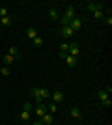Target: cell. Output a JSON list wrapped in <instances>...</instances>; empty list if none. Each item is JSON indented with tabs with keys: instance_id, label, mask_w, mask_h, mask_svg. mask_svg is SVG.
<instances>
[{
	"instance_id": "11",
	"label": "cell",
	"mask_w": 112,
	"mask_h": 125,
	"mask_svg": "<svg viewBox=\"0 0 112 125\" xmlns=\"http://www.w3.org/2000/svg\"><path fill=\"white\" fill-rule=\"evenodd\" d=\"M13 24V17H4V19H0V26H4V28H8V26Z\"/></svg>"
},
{
	"instance_id": "19",
	"label": "cell",
	"mask_w": 112,
	"mask_h": 125,
	"mask_svg": "<svg viewBox=\"0 0 112 125\" xmlns=\"http://www.w3.org/2000/svg\"><path fill=\"white\" fill-rule=\"evenodd\" d=\"M56 108H58V104H56V103H49V106H47V112L54 114V112H56Z\"/></svg>"
},
{
	"instance_id": "12",
	"label": "cell",
	"mask_w": 112,
	"mask_h": 125,
	"mask_svg": "<svg viewBox=\"0 0 112 125\" xmlns=\"http://www.w3.org/2000/svg\"><path fill=\"white\" fill-rule=\"evenodd\" d=\"M108 92H105V90H101L99 94H97V97H99V103H105V101H110V97H108Z\"/></svg>"
},
{
	"instance_id": "24",
	"label": "cell",
	"mask_w": 112,
	"mask_h": 125,
	"mask_svg": "<svg viewBox=\"0 0 112 125\" xmlns=\"http://www.w3.org/2000/svg\"><path fill=\"white\" fill-rule=\"evenodd\" d=\"M67 49H69V43H62L60 45V52H65Z\"/></svg>"
},
{
	"instance_id": "6",
	"label": "cell",
	"mask_w": 112,
	"mask_h": 125,
	"mask_svg": "<svg viewBox=\"0 0 112 125\" xmlns=\"http://www.w3.org/2000/svg\"><path fill=\"white\" fill-rule=\"evenodd\" d=\"M62 60H65V63L69 65V67H75L77 65V62H79V58H75V56H69V54H65Z\"/></svg>"
},
{
	"instance_id": "7",
	"label": "cell",
	"mask_w": 112,
	"mask_h": 125,
	"mask_svg": "<svg viewBox=\"0 0 112 125\" xmlns=\"http://www.w3.org/2000/svg\"><path fill=\"white\" fill-rule=\"evenodd\" d=\"M69 56H75V58H79V45L77 43H69Z\"/></svg>"
},
{
	"instance_id": "20",
	"label": "cell",
	"mask_w": 112,
	"mask_h": 125,
	"mask_svg": "<svg viewBox=\"0 0 112 125\" xmlns=\"http://www.w3.org/2000/svg\"><path fill=\"white\" fill-rule=\"evenodd\" d=\"M15 60H17V58L10 56V54H4V63H8V65H10V63H13Z\"/></svg>"
},
{
	"instance_id": "23",
	"label": "cell",
	"mask_w": 112,
	"mask_h": 125,
	"mask_svg": "<svg viewBox=\"0 0 112 125\" xmlns=\"http://www.w3.org/2000/svg\"><path fill=\"white\" fill-rule=\"evenodd\" d=\"M10 73H11V69H10V67H2V69H0V75H4V77H8Z\"/></svg>"
},
{
	"instance_id": "10",
	"label": "cell",
	"mask_w": 112,
	"mask_h": 125,
	"mask_svg": "<svg viewBox=\"0 0 112 125\" xmlns=\"http://www.w3.org/2000/svg\"><path fill=\"white\" fill-rule=\"evenodd\" d=\"M37 97H39V101L47 99V97H51V94H49L47 88H39V92H37Z\"/></svg>"
},
{
	"instance_id": "1",
	"label": "cell",
	"mask_w": 112,
	"mask_h": 125,
	"mask_svg": "<svg viewBox=\"0 0 112 125\" xmlns=\"http://www.w3.org/2000/svg\"><path fill=\"white\" fill-rule=\"evenodd\" d=\"M86 10L88 11H92V13H93V11H97V10H105V4H103V2H88V4L84 6Z\"/></svg>"
},
{
	"instance_id": "17",
	"label": "cell",
	"mask_w": 112,
	"mask_h": 125,
	"mask_svg": "<svg viewBox=\"0 0 112 125\" xmlns=\"http://www.w3.org/2000/svg\"><path fill=\"white\" fill-rule=\"evenodd\" d=\"M8 54H10V56H13V58H17V56H19V49H17L15 45H11V47L8 49Z\"/></svg>"
},
{
	"instance_id": "4",
	"label": "cell",
	"mask_w": 112,
	"mask_h": 125,
	"mask_svg": "<svg viewBox=\"0 0 112 125\" xmlns=\"http://www.w3.org/2000/svg\"><path fill=\"white\" fill-rule=\"evenodd\" d=\"M64 17H65L69 22H71V19H75V17H77V10H75V6H69V8H67V11H65Z\"/></svg>"
},
{
	"instance_id": "18",
	"label": "cell",
	"mask_w": 112,
	"mask_h": 125,
	"mask_svg": "<svg viewBox=\"0 0 112 125\" xmlns=\"http://www.w3.org/2000/svg\"><path fill=\"white\" fill-rule=\"evenodd\" d=\"M34 41V45H36V47H43V43H45V39H43L41 36H37L36 39H32Z\"/></svg>"
},
{
	"instance_id": "21",
	"label": "cell",
	"mask_w": 112,
	"mask_h": 125,
	"mask_svg": "<svg viewBox=\"0 0 112 125\" xmlns=\"http://www.w3.org/2000/svg\"><path fill=\"white\" fill-rule=\"evenodd\" d=\"M93 19H97V21H101V19H105V15H103V11H101V10L93 11Z\"/></svg>"
},
{
	"instance_id": "5",
	"label": "cell",
	"mask_w": 112,
	"mask_h": 125,
	"mask_svg": "<svg viewBox=\"0 0 112 125\" xmlns=\"http://www.w3.org/2000/svg\"><path fill=\"white\" fill-rule=\"evenodd\" d=\"M51 97H52V103H56V104H58V103H64V94H62L60 90H56Z\"/></svg>"
},
{
	"instance_id": "27",
	"label": "cell",
	"mask_w": 112,
	"mask_h": 125,
	"mask_svg": "<svg viewBox=\"0 0 112 125\" xmlns=\"http://www.w3.org/2000/svg\"><path fill=\"white\" fill-rule=\"evenodd\" d=\"M32 125H43V123H41V121H39V120H37V121H34Z\"/></svg>"
},
{
	"instance_id": "22",
	"label": "cell",
	"mask_w": 112,
	"mask_h": 125,
	"mask_svg": "<svg viewBox=\"0 0 112 125\" xmlns=\"http://www.w3.org/2000/svg\"><path fill=\"white\" fill-rule=\"evenodd\" d=\"M4 17H8V8L2 6V8H0V19H4Z\"/></svg>"
},
{
	"instance_id": "13",
	"label": "cell",
	"mask_w": 112,
	"mask_h": 125,
	"mask_svg": "<svg viewBox=\"0 0 112 125\" xmlns=\"http://www.w3.org/2000/svg\"><path fill=\"white\" fill-rule=\"evenodd\" d=\"M26 37H28V39H36V37H37V32H36L34 26H28V28H26Z\"/></svg>"
},
{
	"instance_id": "2",
	"label": "cell",
	"mask_w": 112,
	"mask_h": 125,
	"mask_svg": "<svg viewBox=\"0 0 112 125\" xmlns=\"http://www.w3.org/2000/svg\"><path fill=\"white\" fill-rule=\"evenodd\" d=\"M69 26H71V28H73V32L80 30V28H82V19H80V17H75V19H71Z\"/></svg>"
},
{
	"instance_id": "9",
	"label": "cell",
	"mask_w": 112,
	"mask_h": 125,
	"mask_svg": "<svg viewBox=\"0 0 112 125\" xmlns=\"http://www.w3.org/2000/svg\"><path fill=\"white\" fill-rule=\"evenodd\" d=\"M60 32L64 34V37H71V36H73V34H75L71 26H62V28H60Z\"/></svg>"
},
{
	"instance_id": "3",
	"label": "cell",
	"mask_w": 112,
	"mask_h": 125,
	"mask_svg": "<svg viewBox=\"0 0 112 125\" xmlns=\"http://www.w3.org/2000/svg\"><path fill=\"white\" fill-rule=\"evenodd\" d=\"M39 121H41L43 125H52V123H54V118H52V114H51V112H47V114H43L41 118H39Z\"/></svg>"
},
{
	"instance_id": "26",
	"label": "cell",
	"mask_w": 112,
	"mask_h": 125,
	"mask_svg": "<svg viewBox=\"0 0 112 125\" xmlns=\"http://www.w3.org/2000/svg\"><path fill=\"white\" fill-rule=\"evenodd\" d=\"M22 110H32V103H24V106H22Z\"/></svg>"
},
{
	"instance_id": "8",
	"label": "cell",
	"mask_w": 112,
	"mask_h": 125,
	"mask_svg": "<svg viewBox=\"0 0 112 125\" xmlns=\"http://www.w3.org/2000/svg\"><path fill=\"white\" fill-rule=\"evenodd\" d=\"M36 114L39 116V118H41L43 114H47V106H45L43 103H37V104H36Z\"/></svg>"
},
{
	"instance_id": "16",
	"label": "cell",
	"mask_w": 112,
	"mask_h": 125,
	"mask_svg": "<svg viewBox=\"0 0 112 125\" xmlns=\"http://www.w3.org/2000/svg\"><path fill=\"white\" fill-rule=\"evenodd\" d=\"M19 120L21 121H30V110H22L21 116H19Z\"/></svg>"
},
{
	"instance_id": "25",
	"label": "cell",
	"mask_w": 112,
	"mask_h": 125,
	"mask_svg": "<svg viewBox=\"0 0 112 125\" xmlns=\"http://www.w3.org/2000/svg\"><path fill=\"white\" fill-rule=\"evenodd\" d=\"M103 21L107 22L108 26H112V17H110V15H107V17H105V19H103Z\"/></svg>"
},
{
	"instance_id": "15",
	"label": "cell",
	"mask_w": 112,
	"mask_h": 125,
	"mask_svg": "<svg viewBox=\"0 0 112 125\" xmlns=\"http://www.w3.org/2000/svg\"><path fill=\"white\" fill-rule=\"evenodd\" d=\"M71 118H73V120H80V118H82V114H80V110L77 108V106L71 108Z\"/></svg>"
},
{
	"instance_id": "14",
	"label": "cell",
	"mask_w": 112,
	"mask_h": 125,
	"mask_svg": "<svg viewBox=\"0 0 112 125\" xmlns=\"http://www.w3.org/2000/svg\"><path fill=\"white\" fill-rule=\"evenodd\" d=\"M49 17H51L52 21H58V19H60V15H58V10H56V8H51V10H49Z\"/></svg>"
}]
</instances>
